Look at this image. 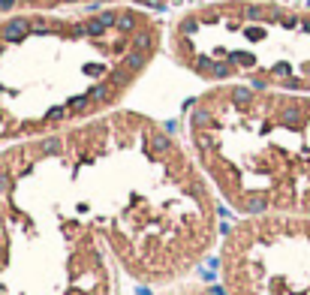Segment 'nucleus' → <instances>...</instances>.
<instances>
[{"instance_id": "5", "label": "nucleus", "mask_w": 310, "mask_h": 295, "mask_svg": "<svg viewBox=\"0 0 310 295\" xmlns=\"http://www.w3.org/2000/svg\"><path fill=\"white\" fill-rule=\"evenodd\" d=\"M117 274L94 232L0 205V295H117Z\"/></svg>"}, {"instance_id": "1", "label": "nucleus", "mask_w": 310, "mask_h": 295, "mask_svg": "<svg viewBox=\"0 0 310 295\" xmlns=\"http://www.w3.org/2000/svg\"><path fill=\"white\" fill-rule=\"evenodd\" d=\"M0 205L94 232L148 289L190 280L220 244V196L190 145L127 109L3 148Z\"/></svg>"}, {"instance_id": "7", "label": "nucleus", "mask_w": 310, "mask_h": 295, "mask_svg": "<svg viewBox=\"0 0 310 295\" xmlns=\"http://www.w3.org/2000/svg\"><path fill=\"white\" fill-rule=\"evenodd\" d=\"M154 295H220V292L199 280H181V283H172L163 289H154Z\"/></svg>"}, {"instance_id": "4", "label": "nucleus", "mask_w": 310, "mask_h": 295, "mask_svg": "<svg viewBox=\"0 0 310 295\" xmlns=\"http://www.w3.org/2000/svg\"><path fill=\"white\" fill-rule=\"evenodd\" d=\"M169 55L190 76L256 91L310 94V12L268 0H217L169 24Z\"/></svg>"}, {"instance_id": "6", "label": "nucleus", "mask_w": 310, "mask_h": 295, "mask_svg": "<svg viewBox=\"0 0 310 295\" xmlns=\"http://www.w3.org/2000/svg\"><path fill=\"white\" fill-rule=\"evenodd\" d=\"M220 295H310V217H241L217 244Z\"/></svg>"}, {"instance_id": "3", "label": "nucleus", "mask_w": 310, "mask_h": 295, "mask_svg": "<svg viewBox=\"0 0 310 295\" xmlns=\"http://www.w3.org/2000/svg\"><path fill=\"white\" fill-rule=\"evenodd\" d=\"M187 145L238 217H310V94L208 88L187 109Z\"/></svg>"}, {"instance_id": "2", "label": "nucleus", "mask_w": 310, "mask_h": 295, "mask_svg": "<svg viewBox=\"0 0 310 295\" xmlns=\"http://www.w3.org/2000/svg\"><path fill=\"white\" fill-rule=\"evenodd\" d=\"M166 42L136 6L55 9L37 0L0 19V151L117 112Z\"/></svg>"}]
</instances>
